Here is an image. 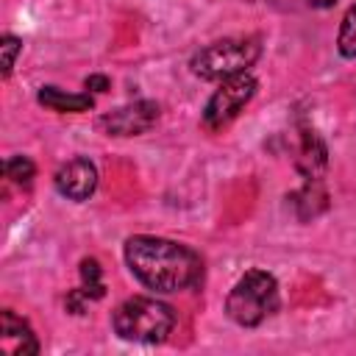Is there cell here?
<instances>
[{"label": "cell", "mask_w": 356, "mask_h": 356, "mask_svg": "<svg viewBox=\"0 0 356 356\" xmlns=\"http://www.w3.org/2000/svg\"><path fill=\"white\" fill-rule=\"evenodd\" d=\"M125 264L128 270L156 292H181L192 289L203 278V259L184 242L136 234L125 239Z\"/></svg>", "instance_id": "6da1fadb"}, {"label": "cell", "mask_w": 356, "mask_h": 356, "mask_svg": "<svg viewBox=\"0 0 356 356\" xmlns=\"http://www.w3.org/2000/svg\"><path fill=\"white\" fill-rule=\"evenodd\" d=\"M111 323H114L117 337L128 342L153 345V342H164L167 334L175 328V309L164 300L134 295L117 306Z\"/></svg>", "instance_id": "7a4b0ae2"}, {"label": "cell", "mask_w": 356, "mask_h": 356, "mask_svg": "<svg viewBox=\"0 0 356 356\" xmlns=\"http://www.w3.org/2000/svg\"><path fill=\"white\" fill-rule=\"evenodd\" d=\"M278 281L267 270H248L225 298V314L242 325H261L278 309Z\"/></svg>", "instance_id": "3957f363"}, {"label": "cell", "mask_w": 356, "mask_h": 356, "mask_svg": "<svg viewBox=\"0 0 356 356\" xmlns=\"http://www.w3.org/2000/svg\"><path fill=\"white\" fill-rule=\"evenodd\" d=\"M259 56H261L259 36H231L200 47L192 56L189 67L203 81H225L231 75L248 72L259 61Z\"/></svg>", "instance_id": "277c9868"}, {"label": "cell", "mask_w": 356, "mask_h": 356, "mask_svg": "<svg viewBox=\"0 0 356 356\" xmlns=\"http://www.w3.org/2000/svg\"><path fill=\"white\" fill-rule=\"evenodd\" d=\"M256 86L259 83L250 72H239V75L220 81V86L214 89V95L209 97L203 108V125L209 131H222L225 125H231L239 117V111L253 100Z\"/></svg>", "instance_id": "5b68a950"}, {"label": "cell", "mask_w": 356, "mask_h": 356, "mask_svg": "<svg viewBox=\"0 0 356 356\" xmlns=\"http://www.w3.org/2000/svg\"><path fill=\"white\" fill-rule=\"evenodd\" d=\"M159 120V103L153 100H136L128 106H120L108 114L100 117V128L108 136H139L145 131H150Z\"/></svg>", "instance_id": "8992f818"}, {"label": "cell", "mask_w": 356, "mask_h": 356, "mask_svg": "<svg viewBox=\"0 0 356 356\" xmlns=\"http://www.w3.org/2000/svg\"><path fill=\"white\" fill-rule=\"evenodd\" d=\"M53 184H56V192L64 195L67 200H86L95 189H97V167L78 156V159H70L67 164H61L53 175Z\"/></svg>", "instance_id": "52a82bcc"}, {"label": "cell", "mask_w": 356, "mask_h": 356, "mask_svg": "<svg viewBox=\"0 0 356 356\" xmlns=\"http://www.w3.org/2000/svg\"><path fill=\"white\" fill-rule=\"evenodd\" d=\"M0 342L11 356H36L39 353V342L36 334L31 331V325L17 317L11 309H6L0 314Z\"/></svg>", "instance_id": "ba28073f"}, {"label": "cell", "mask_w": 356, "mask_h": 356, "mask_svg": "<svg viewBox=\"0 0 356 356\" xmlns=\"http://www.w3.org/2000/svg\"><path fill=\"white\" fill-rule=\"evenodd\" d=\"M298 170L306 175V181H320V175L325 172L328 167V150H325V142L314 134V131H303L300 136V145H298V159H295Z\"/></svg>", "instance_id": "9c48e42d"}, {"label": "cell", "mask_w": 356, "mask_h": 356, "mask_svg": "<svg viewBox=\"0 0 356 356\" xmlns=\"http://www.w3.org/2000/svg\"><path fill=\"white\" fill-rule=\"evenodd\" d=\"M36 100H39L44 108L58 111V114H81V111H89V108L95 106V97H92L89 92L75 95V92L58 89V86H42L39 95H36Z\"/></svg>", "instance_id": "30bf717a"}, {"label": "cell", "mask_w": 356, "mask_h": 356, "mask_svg": "<svg viewBox=\"0 0 356 356\" xmlns=\"http://www.w3.org/2000/svg\"><path fill=\"white\" fill-rule=\"evenodd\" d=\"M78 292H81L86 300H100V298L106 295L97 259H83V261H81V286H78Z\"/></svg>", "instance_id": "8fae6325"}, {"label": "cell", "mask_w": 356, "mask_h": 356, "mask_svg": "<svg viewBox=\"0 0 356 356\" xmlns=\"http://www.w3.org/2000/svg\"><path fill=\"white\" fill-rule=\"evenodd\" d=\"M3 175L17 186H31V181L36 175V164L28 156H8L3 161Z\"/></svg>", "instance_id": "7c38bea8"}, {"label": "cell", "mask_w": 356, "mask_h": 356, "mask_svg": "<svg viewBox=\"0 0 356 356\" xmlns=\"http://www.w3.org/2000/svg\"><path fill=\"white\" fill-rule=\"evenodd\" d=\"M337 50L345 58H356V3L345 11L342 22H339V33H337Z\"/></svg>", "instance_id": "4fadbf2b"}, {"label": "cell", "mask_w": 356, "mask_h": 356, "mask_svg": "<svg viewBox=\"0 0 356 356\" xmlns=\"http://www.w3.org/2000/svg\"><path fill=\"white\" fill-rule=\"evenodd\" d=\"M22 50V39H17L14 33H3L0 39V53H3V78L11 75L14 70V61H17V53Z\"/></svg>", "instance_id": "5bb4252c"}, {"label": "cell", "mask_w": 356, "mask_h": 356, "mask_svg": "<svg viewBox=\"0 0 356 356\" xmlns=\"http://www.w3.org/2000/svg\"><path fill=\"white\" fill-rule=\"evenodd\" d=\"M83 86H86V89H92V92H106V89L111 86V81H108L106 75H86Z\"/></svg>", "instance_id": "9a60e30c"}, {"label": "cell", "mask_w": 356, "mask_h": 356, "mask_svg": "<svg viewBox=\"0 0 356 356\" xmlns=\"http://www.w3.org/2000/svg\"><path fill=\"white\" fill-rule=\"evenodd\" d=\"M309 6H314V8H331L337 0H306Z\"/></svg>", "instance_id": "2e32d148"}]
</instances>
